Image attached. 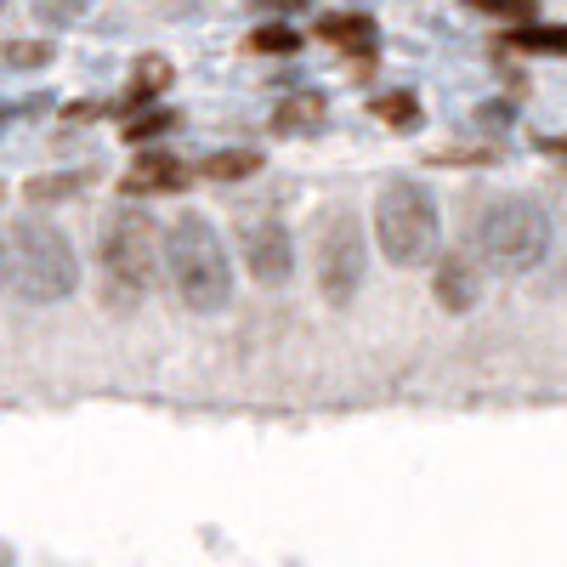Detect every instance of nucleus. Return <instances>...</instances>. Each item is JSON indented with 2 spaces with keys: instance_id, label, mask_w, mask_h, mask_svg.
Segmentation results:
<instances>
[{
  "instance_id": "obj_1",
  "label": "nucleus",
  "mask_w": 567,
  "mask_h": 567,
  "mask_svg": "<svg viewBox=\"0 0 567 567\" xmlns=\"http://www.w3.org/2000/svg\"><path fill=\"white\" fill-rule=\"evenodd\" d=\"M165 278L187 312H227L233 301V267H227V245L221 233L210 227V216L199 210H182L171 227H165Z\"/></svg>"
},
{
  "instance_id": "obj_2",
  "label": "nucleus",
  "mask_w": 567,
  "mask_h": 567,
  "mask_svg": "<svg viewBox=\"0 0 567 567\" xmlns=\"http://www.w3.org/2000/svg\"><path fill=\"white\" fill-rule=\"evenodd\" d=\"M7 290L29 307H52L80 290V256L63 227L40 216H18L7 227Z\"/></svg>"
},
{
  "instance_id": "obj_3",
  "label": "nucleus",
  "mask_w": 567,
  "mask_h": 567,
  "mask_svg": "<svg viewBox=\"0 0 567 567\" xmlns=\"http://www.w3.org/2000/svg\"><path fill=\"white\" fill-rule=\"evenodd\" d=\"M550 216L539 199L523 194H499L477 210V256L494 272H534L550 256Z\"/></svg>"
},
{
  "instance_id": "obj_4",
  "label": "nucleus",
  "mask_w": 567,
  "mask_h": 567,
  "mask_svg": "<svg viewBox=\"0 0 567 567\" xmlns=\"http://www.w3.org/2000/svg\"><path fill=\"white\" fill-rule=\"evenodd\" d=\"M374 239H381V250H386L392 267L432 261L437 256V239H443V216H437L432 187H420V182H386L381 199H374Z\"/></svg>"
},
{
  "instance_id": "obj_5",
  "label": "nucleus",
  "mask_w": 567,
  "mask_h": 567,
  "mask_svg": "<svg viewBox=\"0 0 567 567\" xmlns=\"http://www.w3.org/2000/svg\"><path fill=\"white\" fill-rule=\"evenodd\" d=\"M165 261V233L148 210H114L103 227V272H109V290L120 307H136L148 296V278Z\"/></svg>"
},
{
  "instance_id": "obj_6",
  "label": "nucleus",
  "mask_w": 567,
  "mask_h": 567,
  "mask_svg": "<svg viewBox=\"0 0 567 567\" xmlns=\"http://www.w3.org/2000/svg\"><path fill=\"white\" fill-rule=\"evenodd\" d=\"M369 278V245L363 221L352 210H329L318 221V296L329 307H352Z\"/></svg>"
},
{
  "instance_id": "obj_7",
  "label": "nucleus",
  "mask_w": 567,
  "mask_h": 567,
  "mask_svg": "<svg viewBox=\"0 0 567 567\" xmlns=\"http://www.w3.org/2000/svg\"><path fill=\"white\" fill-rule=\"evenodd\" d=\"M245 267H250L256 284H267V290H284V284H290V272H296V239H290V227L272 221V216L250 221V227H245Z\"/></svg>"
},
{
  "instance_id": "obj_8",
  "label": "nucleus",
  "mask_w": 567,
  "mask_h": 567,
  "mask_svg": "<svg viewBox=\"0 0 567 567\" xmlns=\"http://www.w3.org/2000/svg\"><path fill=\"white\" fill-rule=\"evenodd\" d=\"M432 296H437L443 312H471V307L483 301V272H477V261L460 256V250L437 256V267H432Z\"/></svg>"
},
{
  "instance_id": "obj_9",
  "label": "nucleus",
  "mask_w": 567,
  "mask_h": 567,
  "mask_svg": "<svg viewBox=\"0 0 567 567\" xmlns=\"http://www.w3.org/2000/svg\"><path fill=\"white\" fill-rule=\"evenodd\" d=\"M187 187V165L171 159V154H136V165L125 171L120 194H176Z\"/></svg>"
},
{
  "instance_id": "obj_10",
  "label": "nucleus",
  "mask_w": 567,
  "mask_h": 567,
  "mask_svg": "<svg viewBox=\"0 0 567 567\" xmlns=\"http://www.w3.org/2000/svg\"><path fill=\"white\" fill-rule=\"evenodd\" d=\"M318 40L341 45V52H369V45H374V18H363V12H336V18L318 23Z\"/></svg>"
},
{
  "instance_id": "obj_11",
  "label": "nucleus",
  "mask_w": 567,
  "mask_h": 567,
  "mask_svg": "<svg viewBox=\"0 0 567 567\" xmlns=\"http://www.w3.org/2000/svg\"><path fill=\"white\" fill-rule=\"evenodd\" d=\"M323 125V97H312V91H296V97H284L272 109V131L278 136H296V131H318Z\"/></svg>"
},
{
  "instance_id": "obj_12",
  "label": "nucleus",
  "mask_w": 567,
  "mask_h": 567,
  "mask_svg": "<svg viewBox=\"0 0 567 567\" xmlns=\"http://www.w3.org/2000/svg\"><path fill=\"white\" fill-rule=\"evenodd\" d=\"M511 52H545V58H567V23H528L505 34Z\"/></svg>"
},
{
  "instance_id": "obj_13",
  "label": "nucleus",
  "mask_w": 567,
  "mask_h": 567,
  "mask_svg": "<svg viewBox=\"0 0 567 567\" xmlns=\"http://www.w3.org/2000/svg\"><path fill=\"white\" fill-rule=\"evenodd\" d=\"M199 171H205L210 182H239V176H256V171H261V154H250V148H227V154H210Z\"/></svg>"
},
{
  "instance_id": "obj_14",
  "label": "nucleus",
  "mask_w": 567,
  "mask_h": 567,
  "mask_svg": "<svg viewBox=\"0 0 567 567\" xmlns=\"http://www.w3.org/2000/svg\"><path fill=\"white\" fill-rule=\"evenodd\" d=\"M301 45V34L296 29H284V23H261L250 40H245V52H256V58H290Z\"/></svg>"
},
{
  "instance_id": "obj_15",
  "label": "nucleus",
  "mask_w": 567,
  "mask_h": 567,
  "mask_svg": "<svg viewBox=\"0 0 567 567\" xmlns=\"http://www.w3.org/2000/svg\"><path fill=\"white\" fill-rule=\"evenodd\" d=\"M85 7H91V0H29V12H34L45 29H74V23L85 18Z\"/></svg>"
},
{
  "instance_id": "obj_16",
  "label": "nucleus",
  "mask_w": 567,
  "mask_h": 567,
  "mask_svg": "<svg viewBox=\"0 0 567 567\" xmlns=\"http://www.w3.org/2000/svg\"><path fill=\"white\" fill-rule=\"evenodd\" d=\"M374 114H381L386 125H398V131H414V125H420V103L403 97V91H386V97H374Z\"/></svg>"
},
{
  "instance_id": "obj_17",
  "label": "nucleus",
  "mask_w": 567,
  "mask_h": 567,
  "mask_svg": "<svg viewBox=\"0 0 567 567\" xmlns=\"http://www.w3.org/2000/svg\"><path fill=\"white\" fill-rule=\"evenodd\" d=\"M165 80H171V69H165L159 58L142 63V69H136V80H131V97H136V109H142V103H154L159 91H165Z\"/></svg>"
},
{
  "instance_id": "obj_18",
  "label": "nucleus",
  "mask_w": 567,
  "mask_h": 567,
  "mask_svg": "<svg viewBox=\"0 0 567 567\" xmlns=\"http://www.w3.org/2000/svg\"><path fill=\"white\" fill-rule=\"evenodd\" d=\"M45 63H52V45H45V40H12L7 45V69H45Z\"/></svg>"
},
{
  "instance_id": "obj_19",
  "label": "nucleus",
  "mask_w": 567,
  "mask_h": 567,
  "mask_svg": "<svg viewBox=\"0 0 567 567\" xmlns=\"http://www.w3.org/2000/svg\"><path fill=\"white\" fill-rule=\"evenodd\" d=\"M80 187V176H34L23 194H29V205H45V199H69Z\"/></svg>"
},
{
  "instance_id": "obj_20",
  "label": "nucleus",
  "mask_w": 567,
  "mask_h": 567,
  "mask_svg": "<svg viewBox=\"0 0 567 567\" xmlns=\"http://www.w3.org/2000/svg\"><path fill=\"white\" fill-rule=\"evenodd\" d=\"M176 125V114L171 109H154V114H142V120H131L125 125V142H148V136H165Z\"/></svg>"
},
{
  "instance_id": "obj_21",
  "label": "nucleus",
  "mask_w": 567,
  "mask_h": 567,
  "mask_svg": "<svg viewBox=\"0 0 567 567\" xmlns=\"http://www.w3.org/2000/svg\"><path fill=\"white\" fill-rule=\"evenodd\" d=\"M471 12H483V18H528L534 0H471Z\"/></svg>"
},
{
  "instance_id": "obj_22",
  "label": "nucleus",
  "mask_w": 567,
  "mask_h": 567,
  "mask_svg": "<svg viewBox=\"0 0 567 567\" xmlns=\"http://www.w3.org/2000/svg\"><path fill=\"white\" fill-rule=\"evenodd\" d=\"M250 7H256V12H267V18H272V12L284 18V12H301V7H312V0H250Z\"/></svg>"
},
{
  "instance_id": "obj_23",
  "label": "nucleus",
  "mask_w": 567,
  "mask_h": 567,
  "mask_svg": "<svg viewBox=\"0 0 567 567\" xmlns=\"http://www.w3.org/2000/svg\"><path fill=\"white\" fill-rule=\"evenodd\" d=\"M483 125H511V109H483Z\"/></svg>"
},
{
  "instance_id": "obj_24",
  "label": "nucleus",
  "mask_w": 567,
  "mask_h": 567,
  "mask_svg": "<svg viewBox=\"0 0 567 567\" xmlns=\"http://www.w3.org/2000/svg\"><path fill=\"white\" fill-rule=\"evenodd\" d=\"M545 148H550V154H567V136H556V142H545Z\"/></svg>"
}]
</instances>
